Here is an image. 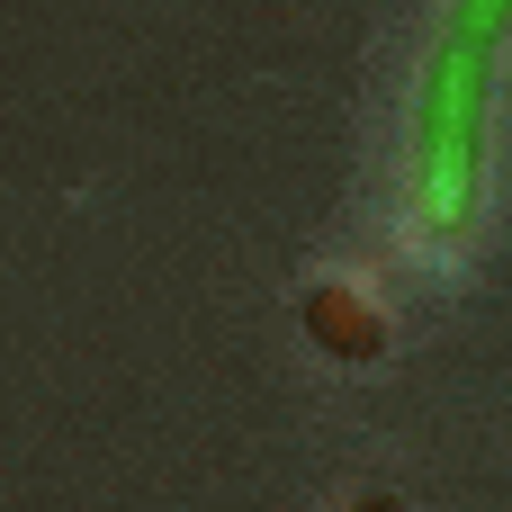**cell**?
<instances>
[{
    "instance_id": "1",
    "label": "cell",
    "mask_w": 512,
    "mask_h": 512,
    "mask_svg": "<svg viewBox=\"0 0 512 512\" xmlns=\"http://www.w3.org/2000/svg\"><path fill=\"white\" fill-rule=\"evenodd\" d=\"M486 117H495V54L441 36L423 63V99H414V207L432 234H459L477 216Z\"/></svg>"
},
{
    "instance_id": "2",
    "label": "cell",
    "mask_w": 512,
    "mask_h": 512,
    "mask_svg": "<svg viewBox=\"0 0 512 512\" xmlns=\"http://www.w3.org/2000/svg\"><path fill=\"white\" fill-rule=\"evenodd\" d=\"M306 333H315L333 360H378V351H387L378 306H369V297H351V288H315V297H306Z\"/></svg>"
},
{
    "instance_id": "3",
    "label": "cell",
    "mask_w": 512,
    "mask_h": 512,
    "mask_svg": "<svg viewBox=\"0 0 512 512\" xmlns=\"http://www.w3.org/2000/svg\"><path fill=\"white\" fill-rule=\"evenodd\" d=\"M450 36L477 45V54H495L512 36V0H450Z\"/></svg>"
},
{
    "instance_id": "4",
    "label": "cell",
    "mask_w": 512,
    "mask_h": 512,
    "mask_svg": "<svg viewBox=\"0 0 512 512\" xmlns=\"http://www.w3.org/2000/svg\"><path fill=\"white\" fill-rule=\"evenodd\" d=\"M351 512H405V504H396V495H369V504H351Z\"/></svg>"
}]
</instances>
